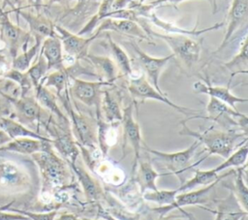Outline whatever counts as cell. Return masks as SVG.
I'll list each match as a JSON object with an SVG mask.
<instances>
[{
	"label": "cell",
	"instance_id": "cell-1",
	"mask_svg": "<svg viewBox=\"0 0 248 220\" xmlns=\"http://www.w3.org/2000/svg\"><path fill=\"white\" fill-rule=\"evenodd\" d=\"M31 157L42 178L40 201L45 204L52 201L63 204L66 201L64 195L71 184V168L68 163L55 153L51 142H46L43 150L32 154Z\"/></svg>",
	"mask_w": 248,
	"mask_h": 220
},
{
	"label": "cell",
	"instance_id": "cell-2",
	"mask_svg": "<svg viewBox=\"0 0 248 220\" xmlns=\"http://www.w3.org/2000/svg\"><path fill=\"white\" fill-rule=\"evenodd\" d=\"M181 130L178 132L181 136H188L192 137L195 140L199 141L201 144H203L205 150L208 152L207 156L209 155H218L224 159L230 156L236 147L240 146L242 143L246 142L247 140L237 143L238 140L242 138H247V133L243 131H238L235 129H227L226 131L223 130H216L213 127H210L206 130L202 132L194 131L189 128L185 121L180 122Z\"/></svg>",
	"mask_w": 248,
	"mask_h": 220
},
{
	"label": "cell",
	"instance_id": "cell-3",
	"mask_svg": "<svg viewBox=\"0 0 248 220\" xmlns=\"http://www.w3.org/2000/svg\"><path fill=\"white\" fill-rule=\"evenodd\" d=\"M57 98L61 101L67 114L69 115L68 118L70 121L71 131L78 144L88 149L98 148L96 119L75 108V103L71 98L68 89H66Z\"/></svg>",
	"mask_w": 248,
	"mask_h": 220
},
{
	"label": "cell",
	"instance_id": "cell-4",
	"mask_svg": "<svg viewBox=\"0 0 248 220\" xmlns=\"http://www.w3.org/2000/svg\"><path fill=\"white\" fill-rule=\"evenodd\" d=\"M49 134L52 147L68 163L74 165L77 163L79 155L78 145L72 134L70 123H61L49 115L47 120L43 124Z\"/></svg>",
	"mask_w": 248,
	"mask_h": 220
},
{
	"label": "cell",
	"instance_id": "cell-5",
	"mask_svg": "<svg viewBox=\"0 0 248 220\" xmlns=\"http://www.w3.org/2000/svg\"><path fill=\"white\" fill-rule=\"evenodd\" d=\"M32 186L31 176L25 167L6 158H0V191L8 195H21Z\"/></svg>",
	"mask_w": 248,
	"mask_h": 220
},
{
	"label": "cell",
	"instance_id": "cell-6",
	"mask_svg": "<svg viewBox=\"0 0 248 220\" xmlns=\"http://www.w3.org/2000/svg\"><path fill=\"white\" fill-rule=\"evenodd\" d=\"M142 144H143V148L149 154L154 156V158L158 162L163 164L170 173H173L175 175L182 174L184 172L190 169L193 165L195 166L200 164L202 161H203L207 157L205 156L200 161L193 163L197 149L202 145L201 142L197 140H195V141L191 145H189L187 148L179 151H175V152H164V151L150 148L146 146V144L144 143Z\"/></svg>",
	"mask_w": 248,
	"mask_h": 220
},
{
	"label": "cell",
	"instance_id": "cell-7",
	"mask_svg": "<svg viewBox=\"0 0 248 220\" xmlns=\"http://www.w3.org/2000/svg\"><path fill=\"white\" fill-rule=\"evenodd\" d=\"M148 35L160 38L172 50L174 57L176 56L186 67L191 68L201 58L202 46L201 43L192 39L189 36L161 34L151 29H146Z\"/></svg>",
	"mask_w": 248,
	"mask_h": 220
},
{
	"label": "cell",
	"instance_id": "cell-8",
	"mask_svg": "<svg viewBox=\"0 0 248 220\" xmlns=\"http://www.w3.org/2000/svg\"><path fill=\"white\" fill-rule=\"evenodd\" d=\"M128 91L131 94L132 98L135 101H140V102H144L146 100H155L161 103H164L168 105L169 107L172 108L173 110H177L178 112L188 115V116H193L199 114V110H193L190 108L182 107L179 106L175 103H173L171 100H170L165 93L159 92L155 87H153L150 82L146 79L144 75H140L138 77H133L131 76L129 78V82H128Z\"/></svg>",
	"mask_w": 248,
	"mask_h": 220
},
{
	"label": "cell",
	"instance_id": "cell-9",
	"mask_svg": "<svg viewBox=\"0 0 248 220\" xmlns=\"http://www.w3.org/2000/svg\"><path fill=\"white\" fill-rule=\"evenodd\" d=\"M206 112H207L206 116L197 114V115L189 116L183 121L187 122L188 120H191L194 118L209 119L217 122L218 124L224 127H234V126L238 127L241 131L247 133V126H248L247 115L239 112L236 109H232L227 104L215 98L209 97L208 103L206 105Z\"/></svg>",
	"mask_w": 248,
	"mask_h": 220
},
{
	"label": "cell",
	"instance_id": "cell-10",
	"mask_svg": "<svg viewBox=\"0 0 248 220\" xmlns=\"http://www.w3.org/2000/svg\"><path fill=\"white\" fill-rule=\"evenodd\" d=\"M4 98H6L12 105L14 110V115L16 120L26 127H39L43 125L50 113L47 114L46 110L41 107L35 97L33 96H23L18 98L10 97L0 92Z\"/></svg>",
	"mask_w": 248,
	"mask_h": 220
},
{
	"label": "cell",
	"instance_id": "cell-11",
	"mask_svg": "<svg viewBox=\"0 0 248 220\" xmlns=\"http://www.w3.org/2000/svg\"><path fill=\"white\" fill-rule=\"evenodd\" d=\"M112 85L113 83L104 80L89 81L75 78L71 80L68 91L72 99L78 100L87 107L94 108L95 112H98L100 111V103L103 88Z\"/></svg>",
	"mask_w": 248,
	"mask_h": 220
},
{
	"label": "cell",
	"instance_id": "cell-12",
	"mask_svg": "<svg viewBox=\"0 0 248 220\" xmlns=\"http://www.w3.org/2000/svg\"><path fill=\"white\" fill-rule=\"evenodd\" d=\"M223 178L217 179L214 182H212V183H210L206 186H202L201 189H197L195 191L194 190H192V191L189 190V191H186V192L178 193L177 196H176L175 202L172 204L157 206V207L152 208V210L157 212L161 217L165 216L167 213H169L170 211H171L173 209L180 210L186 216H192L191 214H189L188 212L183 210L182 207L183 206H188V205H202V204H207L209 202L210 193L213 191L215 186Z\"/></svg>",
	"mask_w": 248,
	"mask_h": 220
},
{
	"label": "cell",
	"instance_id": "cell-13",
	"mask_svg": "<svg viewBox=\"0 0 248 220\" xmlns=\"http://www.w3.org/2000/svg\"><path fill=\"white\" fill-rule=\"evenodd\" d=\"M30 37L29 32L12 22L9 12L0 10V38L8 48L12 59L18 54L20 48H26L25 46L28 44Z\"/></svg>",
	"mask_w": 248,
	"mask_h": 220
},
{
	"label": "cell",
	"instance_id": "cell-14",
	"mask_svg": "<svg viewBox=\"0 0 248 220\" xmlns=\"http://www.w3.org/2000/svg\"><path fill=\"white\" fill-rule=\"evenodd\" d=\"M120 124H122V129H123V151L127 143L130 144V146L134 151V161L132 164V172H131V174L133 176L140 159V149L143 141H142L140 124L135 119L133 114L132 104L123 108V115H122Z\"/></svg>",
	"mask_w": 248,
	"mask_h": 220
},
{
	"label": "cell",
	"instance_id": "cell-15",
	"mask_svg": "<svg viewBox=\"0 0 248 220\" xmlns=\"http://www.w3.org/2000/svg\"><path fill=\"white\" fill-rule=\"evenodd\" d=\"M131 47L134 49L136 55H137V60L141 68L144 77L146 79L150 82V84L155 87L159 92L164 93L159 85V79L162 71L166 67V65L174 58L173 53L170 55H167L164 57H153L148 55L146 52H144L137 44L130 42Z\"/></svg>",
	"mask_w": 248,
	"mask_h": 220
},
{
	"label": "cell",
	"instance_id": "cell-16",
	"mask_svg": "<svg viewBox=\"0 0 248 220\" xmlns=\"http://www.w3.org/2000/svg\"><path fill=\"white\" fill-rule=\"evenodd\" d=\"M55 32L59 37L62 45V48L65 51V54L74 57L78 60L85 58L88 53V48L90 44L100 35L97 32L90 37H83L78 34H74L65 27L55 24Z\"/></svg>",
	"mask_w": 248,
	"mask_h": 220
},
{
	"label": "cell",
	"instance_id": "cell-17",
	"mask_svg": "<svg viewBox=\"0 0 248 220\" xmlns=\"http://www.w3.org/2000/svg\"><path fill=\"white\" fill-rule=\"evenodd\" d=\"M103 31H114L116 33L135 37L140 39V41H145L149 44L154 45V43L151 41L152 38L148 35L145 29L136 21L127 19H115L109 17L103 18L99 22L95 32L101 34Z\"/></svg>",
	"mask_w": 248,
	"mask_h": 220
},
{
	"label": "cell",
	"instance_id": "cell-18",
	"mask_svg": "<svg viewBox=\"0 0 248 220\" xmlns=\"http://www.w3.org/2000/svg\"><path fill=\"white\" fill-rule=\"evenodd\" d=\"M248 18V0H232L227 16V27L224 38L214 53L222 50L231 41L233 34L239 27L247 22Z\"/></svg>",
	"mask_w": 248,
	"mask_h": 220
},
{
	"label": "cell",
	"instance_id": "cell-19",
	"mask_svg": "<svg viewBox=\"0 0 248 220\" xmlns=\"http://www.w3.org/2000/svg\"><path fill=\"white\" fill-rule=\"evenodd\" d=\"M16 16H20L29 26V33L34 38H40L45 40L48 37L56 36V32L54 29V23L46 16L37 12L33 14L31 12L24 11L22 9H17L14 11Z\"/></svg>",
	"mask_w": 248,
	"mask_h": 220
},
{
	"label": "cell",
	"instance_id": "cell-20",
	"mask_svg": "<svg viewBox=\"0 0 248 220\" xmlns=\"http://www.w3.org/2000/svg\"><path fill=\"white\" fill-rule=\"evenodd\" d=\"M193 90L195 93L198 94H205L209 97L215 98L228 106L232 107V109H236V104H242L247 103L248 99L243 97H238L234 95L228 86H218V85H212L207 80L204 81H197L193 85Z\"/></svg>",
	"mask_w": 248,
	"mask_h": 220
},
{
	"label": "cell",
	"instance_id": "cell-21",
	"mask_svg": "<svg viewBox=\"0 0 248 220\" xmlns=\"http://www.w3.org/2000/svg\"><path fill=\"white\" fill-rule=\"evenodd\" d=\"M100 114L102 118L109 123H120L123 115L120 94L111 88H103Z\"/></svg>",
	"mask_w": 248,
	"mask_h": 220
},
{
	"label": "cell",
	"instance_id": "cell-22",
	"mask_svg": "<svg viewBox=\"0 0 248 220\" xmlns=\"http://www.w3.org/2000/svg\"><path fill=\"white\" fill-rule=\"evenodd\" d=\"M143 16L148 18L155 26L165 30L166 32H168L170 34L184 35V36H189V37H192V36L193 37H199V36H201L203 33H206L208 31L217 30V29H219L220 27H222L224 25L223 22H216L215 24H213L209 27L202 28V29H198L197 27L192 28V29H187V28H183V27H180V26L176 25L174 22H170V21H167L165 19H162L155 13H153L152 10L147 11Z\"/></svg>",
	"mask_w": 248,
	"mask_h": 220
},
{
	"label": "cell",
	"instance_id": "cell-23",
	"mask_svg": "<svg viewBox=\"0 0 248 220\" xmlns=\"http://www.w3.org/2000/svg\"><path fill=\"white\" fill-rule=\"evenodd\" d=\"M97 121V146L101 154L107 157L108 150L118 139V127L120 123H109L105 121L100 112L96 113Z\"/></svg>",
	"mask_w": 248,
	"mask_h": 220
},
{
	"label": "cell",
	"instance_id": "cell-24",
	"mask_svg": "<svg viewBox=\"0 0 248 220\" xmlns=\"http://www.w3.org/2000/svg\"><path fill=\"white\" fill-rule=\"evenodd\" d=\"M69 166L71 168V171L77 176L78 183L80 184L83 190L86 200L93 203L100 201L104 196V192L101 187V184L86 170H84L78 164L76 163L74 165H69Z\"/></svg>",
	"mask_w": 248,
	"mask_h": 220
},
{
	"label": "cell",
	"instance_id": "cell-25",
	"mask_svg": "<svg viewBox=\"0 0 248 220\" xmlns=\"http://www.w3.org/2000/svg\"><path fill=\"white\" fill-rule=\"evenodd\" d=\"M165 174H168V173H158L153 168L150 162L145 161V162H139L132 178L138 184L140 193V195H142L145 192L156 191L158 189L156 185L157 179L161 175H165Z\"/></svg>",
	"mask_w": 248,
	"mask_h": 220
},
{
	"label": "cell",
	"instance_id": "cell-26",
	"mask_svg": "<svg viewBox=\"0 0 248 220\" xmlns=\"http://www.w3.org/2000/svg\"><path fill=\"white\" fill-rule=\"evenodd\" d=\"M234 173V169H232L225 173V174H220L216 168L210 169V170H195L194 175L188 179L187 181H184L178 188V193L186 192L189 190H192L196 188L197 186H206L212 182H214L217 179L220 178H226L232 173Z\"/></svg>",
	"mask_w": 248,
	"mask_h": 220
},
{
	"label": "cell",
	"instance_id": "cell-27",
	"mask_svg": "<svg viewBox=\"0 0 248 220\" xmlns=\"http://www.w3.org/2000/svg\"><path fill=\"white\" fill-rule=\"evenodd\" d=\"M40 52L45 57L49 70H58L63 66V48L59 37H48L43 40Z\"/></svg>",
	"mask_w": 248,
	"mask_h": 220
},
{
	"label": "cell",
	"instance_id": "cell-28",
	"mask_svg": "<svg viewBox=\"0 0 248 220\" xmlns=\"http://www.w3.org/2000/svg\"><path fill=\"white\" fill-rule=\"evenodd\" d=\"M34 91L35 98L42 108H44L51 115H55L57 121L61 123H70L69 118L62 112L60 107L58 106L56 94L41 83L34 88Z\"/></svg>",
	"mask_w": 248,
	"mask_h": 220
},
{
	"label": "cell",
	"instance_id": "cell-29",
	"mask_svg": "<svg viewBox=\"0 0 248 220\" xmlns=\"http://www.w3.org/2000/svg\"><path fill=\"white\" fill-rule=\"evenodd\" d=\"M0 128L9 136L11 140L17 138H32L51 142V139L48 137L39 134L38 132L26 127L10 116H3L0 118Z\"/></svg>",
	"mask_w": 248,
	"mask_h": 220
},
{
	"label": "cell",
	"instance_id": "cell-30",
	"mask_svg": "<svg viewBox=\"0 0 248 220\" xmlns=\"http://www.w3.org/2000/svg\"><path fill=\"white\" fill-rule=\"evenodd\" d=\"M46 142L49 141L32 138H17L11 140L6 144L0 146V152H15L31 156L32 154L43 150Z\"/></svg>",
	"mask_w": 248,
	"mask_h": 220
},
{
	"label": "cell",
	"instance_id": "cell-31",
	"mask_svg": "<svg viewBox=\"0 0 248 220\" xmlns=\"http://www.w3.org/2000/svg\"><path fill=\"white\" fill-rule=\"evenodd\" d=\"M85 59L92 63L95 68V75L99 77V80L108 81L110 83H114V80L117 79L116 77V65L115 63L106 56H98L94 54H90L89 52L86 54Z\"/></svg>",
	"mask_w": 248,
	"mask_h": 220
},
{
	"label": "cell",
	"instance_id": "cell-32",
	"mask_svg": "<svg viewBox=\"0 0 248 220\" xmlns=\"http://www.w3.org/2000/svg\"><path fill=\"white\" fill-rule=\"evenodd\" d=\"M248 43L247 34L242 38L238 52L228 62H225L223 66L231 73V79L237 74H247L248 72Z\"/></svg>",
	"mask_w": 248,
	"mask_h": 220
},
{
	"label": "cell",
	"instance_id": "cell-33",
	"mask_svg": "<svg viewBox=\"0 0 248 220\" xmlns=\"http://www.w3.org/2000/svg\"><path fill=\"white\" fill-rule=\"evenodd\" d=\"M246 167V166H245ZM245 167L234 169V180L232 186L226 185L229 190L233 194L240 207L247 212L248 211V187L246 186L244 178Z\"/></svg>",
	"mask_w": 248,
	"mask_h": 220
},
{
	"label": "cell",
	"instance_id": "cell-34",
	"mask_svg": "<svg viewBox=\"0 0 248 220\" xmlns=\"http://www.w3.org/2000/svg\"><path fill=\"white\" fill-rule=\"evenodd\" d=\"M34 39H35V44L32 47H30L28 49L24 48L21 53H18L15 58L12 59V62H11L12 69H15L20 72H26L29 69L33 59L39 53L41 45L43 42V40L40 38H34Z\"/></svg>",
	"mask_w": 248,
	"mask_h": 220
},
{
	"label": "cell",
	"instance_id": "cell-35",
	"mask_svg": "<svg viewBox=\"0 0 248 220\" xmlns=\"http://www.w3.org/2000/svg\"><path fill=\"white\" fill-rule=\"evenodd\" d=\"M108 46L109 50L113 56L115 65L118 67L121 74L128 78L133 76L131 60H130L128 54L117 43H115L111 39V37L109 35L108 36Z\"/></svg>",
	"mask_w": 248,
	"mask_h": 220
},
{
	"label": "cell",
	"instance_id": "cell-36",
	"mask_svg": "<svg viewBox=\"0 0 248 220\" xmlns=\"http://www.w3.org/2000/svg\"><path fill=\"white\" fill-rule=\"evenodd\" d=\"M247 155H248V146L247 141L242 143L240 146H238L232 153L228 156L224 162H222L220 165H218L216 170L219 173H222L223 171L227 169H238L246 166L247 161Z\"/></svg>",
	"mask_w": 248,
	"mask_h": 220
},
{
	"label": "cell",
	"instance_id": "cell-37",
	"mask_svg": "<svg viewBox=\"0 0 248 220\" xmlns=\"http://www.w3.org/2000/svg\"><path fill=\"white\" fill-rule=\"evenodd\" d=\"M177 194H178L177 189H170V190L157 189L156 191L145 192L141 196L144 201L156 204H158V206H163V205L172 204L175 202Z\"/></svg>",
	"mask_w": 248,
	"mask_h": 220
},
{
	"label": "cell",
	"instance_id": "cell-38",
	"mask_svg": "<svg viewBox=\"0 0 248 220\" xmlns=\"http://www.w3.org/2000/svg\"><path fill=\"white\" fill-rule=\"evenodd\" d=\"M3 79H9L15 82L20 89V97L27 96L28 93L34 89L32 81L26 72H20L15 69H10L4 76Z\"/></svg>",
	"mask_w": 248,
	"mask_h": 220
},
{
	"label": "cell",
	"instance_id": "cell-39",
	"mask_svg": "<svg viewBox=\"0 0 248 220\" xmlns=\"http://www.w3.org/2000/svg\"><path fill=\"white\" fill-rule=\"evenodd\" d=\"M47 72H48L47 63L41 52L39 54L37 61L33 65H31L29 67V69L26 71L27 75L29 76V78L32 81L34 88L41 83L42 79L45 78V76L46 75Z\"/></svg>",
	"mask_w": 248,
	"mask_h": 220
},
{
	"label": "cell",
	"instance_id": "cell-40",
	"mask_svg": "<svg viewBox=\"0 0 248 220\" xmlns=\"http://www.w3.org/2000/svg\"><path fill=\"white\" fill-rule=\"evenodd\" d=\"M10 211L17 212L20 214H23L30 220H55L56 216L58 215V211L56 209H51L45 212H34L30 210H24V209H17V208H10Z\"/></svg>",
	"mask_w": 248,
	"mask_h": 220
},
{
	"label": "cell",
	"instance_id": "cell-41",
	"mask_svg": "<svg viewBox=\"0 0 248 220\" xmlns=\"http://www.w3.org/2000/svg\"><path fill=\"white\" fill-rule=\"evenodd\" d=\"M13 112V108L11 103L0 95V118L3 116H9Z\"/></svg>",
	"mask_w": 248,
	"mask_h": 220
},
{
	"label": "cell",
	"instance_id": "cell-42",
	"mask_svg": "<svg viewBox=\"0 0 248 220\" xmlns=\"http://www.w3.org/2000/svg\"><path fill=\"white\" fill-rule=\"evenodd\" d=\"M28 219L23 214L13 212V211H5L0 209V220H25Z\"/></svg>",
	"mask_w": 248,
	"mask_h": 220
},
{
	"label": "cell",
	"instance_id": "cell-43",
	"mask_svg": "<svg viewBox=\"0 0 248 220\" xmlns=\"http://www.w3.org/2000/svg\"><path fill=\"white\" fill-rule=\"evenodd\" d=\"M183 1H186V0H155L153 2H151L150 4H148V6L153 9L155 6H159V5H162V4H166V3H171V4H178V3H181ZM209 2L212 3V0H207Z\"/></svg>",
	"mask_w": 248,
	"mask_h": 220
},
{
	"label": "cell",
	"instance_id": "cell-44",
	"mask_svg": "<svg viewBox=\"0 0 248 220\" xmlns=\"http://www.w3.org/2000/svg\"><path fill=\"white\" fill-rule=\"evenodd\" d=\"M4 2H5L4 5L8 4L12 8L13 12L17 10V9H20V2H21V0H4Z\"/></svg>",
	"mask_w": 248,
	"mask_h": 220
},
{
	"label": "cell",
	"instance_id": "cell-45",
	"mask_svg": "<svg viewBox=\"0 0 248 220\" xmlns=\"http://www.w3.org/2000/svg\"><path fill=\"white\" fill-rule=\"evenodd\" d=\"M27 2L29 6L35 8L37 12H39L43 6V0H27Z\"/></svg>",
	"mask_w": 248,
	"mask_h": 220
},
{
	"label": "cell",
	"instance_id": "cell-46",
	"mask_svg": "<svg viewBox=\"0 0 248 220\" xmlns=\"http://www.w3.org/2000/svg\"><path fill=\"white\" fill-rule=\"evenodd\" d=\"M10 141H11V139L9 138V136L3 130L0 129V146L6 144Z\"/></svg>",
	"mask_w": 248,
	"mask_h": 220
},
{
	"label": "cell",
	"instance_id": "cell-47",
	"mask_svg": "<svg viewBox=\"0 0 248 220\" xmlns=\"http://www.w3.org/2000/svg\"><path fill=\"white\" fill-rule=\"evenodd\" d=\"M75 1L78 2L79 0H49V4H60L62 6H68L70 3Z\"/></svg>",
	"mask_w": 248,
	"mask_h": 220
},
{
	"label": "cell",
	"instance_id": "cell-48",
	"mask_svg": "<svg viewBox=\"0 0 248 220\" xmlns=\"http://www.w3.org/2000/svg\"><path fill=\"white\" fill-rule=\"evenodd\" d=\"M158 220H195L194 217H185V218H161Z\"/></svg>",
	"mask_w": 248,
	"mask_h": 220
},
{
	"label": "cell",
	"instance_id": "cell-49",
	"mask_svg": "<svg viewBox=\"0 0 248 220\" xmlns=\"http://www.w3.org/2000/svg\"><path fill=\"white\" fill-rule=\"evenodd\" d=\"M216 1L217 0H212V6H213V13L216 12L217 10V4H216Z\"/></svg>",
	"mask_w": 248,
	"mask_h": 220
},
{
	"label": "cell",
	"instance_id": "cell-50",
	"mask_svg": "<svg viewBox=\"0 0 248 220\" xmlns=\"http://www.w3.org/2000/svg\"><path fill=\"white\" fill-rule=\"evenodd\" d=\"M246 216H247V215H244V216H242V217H241L239 220H246Z\"/></svg>",
	"mask_w": 248,
	"mask_h": 220
},
{
	"label": "cell",
	"instance_id": "cell-51",
	"mask_svg": "<svg viewBox=\"0 0 248 220\" xmlns=\"http://www.w3.org/2000/svg\"><path fill=\"white\" fill-rule=\"evenodd\" d=\"M144 1H146V0H140V1H139V3H140V4H143V3H144Z\"/></svg>",
	"mask_w": 248,
	"mask_h": 220
},
{
	"label": "cell",
	"instance_id": "cell-52",
	"mask_svg": "<svg viewBox=\"0 0 248 220\" xmlns=\"http://www.w3.org/2000/svg\"><path fill=\"white\" fill-rule=\"evenodd\" d=\"M82 1H85V0H79L78 2H82Z\"/></svg>",
	"mask_w": 248,
	"mask_h": 220
},
{
	"label": "cell",
	"instance_id": "cell-53",
	"mask_svg": "<svg viewBox=\"0 0 248 220\" xmlns=\"http://www.w3.org/2000/svg\"><path fill=\"white\" fill-rule=\"evenodd\" d=\"M25 220H30V219H25Z\"/></svg>",
	"mask_w": 248,
	"mask_h": 220
}]
</instances>
